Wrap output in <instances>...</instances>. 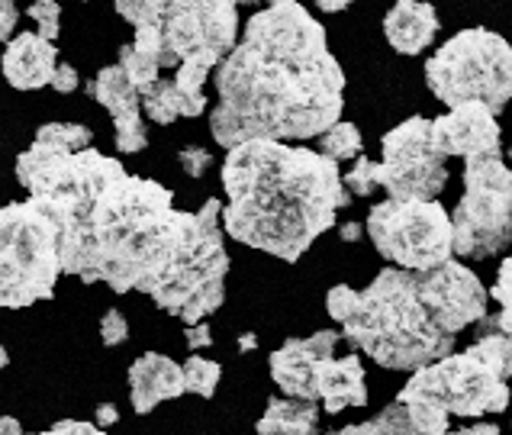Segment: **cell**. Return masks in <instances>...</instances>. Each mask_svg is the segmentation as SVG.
I'll list each match as a JSON object with an SVG mask.
<instances>
[{
	"label": "cell",
	"instance_id": "cell-1",
	"mask_svg": "<svg viewBox=\"0 0 512 435\" xmlns=\"http://www.w3.org/2000/svg\"><path fill=\"white\" fill-rule=\"evenodd\" d=\"M17 181L58 229L62 274L116 294L136 290L187 326L223 307L229 255L216 197L187 213L165 184L110 155L39 139L17 158Z\"/></svg>",
	"mask_w": 512,
	"mask_h": 435
},
{
	"label": "cell",
	"instance_id": "cell-2",
	"mask_svg": "<svg viewBox=\"0 0 512 435\" xmlns=\"http://www.w3.org/2000/svg\"><path fill=\"white\" fill-rule=\"evenodd\" d=\"M216 145L303 142L329 133L345 107V75L310 10L281 0L258 10L216 68Z\"/></svg>",
	"mask_w": 512,
	"mask_h": 435
},
{
	"label": "cell",
	"instance_id": "cell-3",
	"mask_svg": "<svg viewBox=\"0 0 512 435\" xmlns=\"http://www.w3.org/2000/svg\"><path fill=\"white\" fill-rule=\"evenodd\" d=\"M223 187L226 207L219 226L226 236L290 265L335 226V213L351 207L339 165L287 142H245L229 149Z\"/></svg>",
	"mask_w": 512,
	"mask_h": 435
},
{
	"label": "cell",
	"instance_id": "cell-4",
	"mask_svg": "<svg viewBox=\"0 0 512 435\" xmlns=\"http://www.w3.org/2000/svg\"><path fill=\"white\" fill-rule=\"evenodd\" d=\"M487 290L461 261L432 271L384 268L358 290L342 339L390 371H422L455 355V339L487 316Z\"/></svg>",
	"mask_w": 512,
	"mask_h": 435
},
{
	"label": "cell",
	"instance_id": "cell-5",
	"mask_svg": "<svg viewBox=\"0 0 512 435\" xmlns=\"http://www.w3.org/2000/svg\"><path fill=\"white\" fill-rule=\"evenodd\" d=\"M116 13L136 29L129 46L155 58L158 68L200 65L216 71L239 39V7L226 0H123Z\"/></svg>",
	"mask_w": 512,
	"mask_h": 435
},
{
	"label": "cell",
	"instance_id": "cell-6",
	"mask_svg": "<svg viewBox=\"0 0 512 435\" xmlns=\"http://www.w3.org/2000/svg\"><path fill=\"white\" fill-rule=\"evenodd\" d=\"M426 84L451 110L480 104L503 113L512 100V46L484 26L464 29L426 62Z\"/></svg>",
	"mask_w": 512,
	"mask_h": 435
},
{
	"label": "cell",
	"instance_id": "cell-7",
	"mask_svg": "<svg viewBox=\"0 0 512 435\" xmlns=\"http://www.w3.org/2000/svg\"><path fill=\"white\" fill-rule=\"evenodd\" d=\"M62 258L58 229L36 200L0 210V307L23 310L55 294Z\"/></svg>",
	"mask_w": 512,
	"mask_h": 435
},
{
	"label": "cell",
	"instance_id": "cell-8",
	"mask_svg": "<svg viewBox=\"0 0 512 435\" xmlns=\"http://www.w3.org/2000/svg\"><path fill=\"white\" fill-rule=\"evenodd\" d=\"M512 242V171L500 155H477L464 165V197L451 213L455 255L484 261Z\"/></svg>",
	"mask_w": 512,
	"mask_h": 435
},
{
	"label": "cell",
	"instance_id": "cell-9",
	"mask_svg": "<svg viewBox=\"0 0 512 435\" xmlns=\"http://www.w3.org/2000/svg\"><path fill=\"white\" fill-rule=\"evenodd\" d=\"M364 232L374 249L400 271H432L455 255L451 213L435 200H384L374 203Z\"/></svg>",
	"mask_w": 512,
	"mask_h": 435
},
{
	"label": "cell",
	"instance_id": "cell-10",
	"mask_svg": "<svg viewBox=\"0 0 512 435\" xmlns=\"http://www.w3.org/2000/svg\"><path fill=\"white\" fill-rule=\"evenodd\" d=\"M384 162H374V184L390 200H435L448 184L445 155L435 149L432 120L413 116L393 126L380 142Z\"/></svg>",
	"mask_w": 512,
	"mask_h": 435
},
{
	"label": "cell",
	"instance_id": "cell-11",
	"mask_svg": "<svg viewBox=\"0 0 512 435\" xmlns=\"http://www.w3.org/2000/svg\"><path fill=\"white\" fill-rule=\"evenodd\" d=\"M406 394L429 397L455 416L503 413L509 406V384L496 374L474 348L461 355H448L435 365L416 371L403 387Z\"/></svg>",
	"mask_w": 512,
	"mask_h": 435
},
{
	"label": "cell",
	"instance_id": "cell-12",
	"mask_svg": "<svg viewBox=\"0 0 512 435\" xmlns=\"http://www.w3.org/2000/svg\"><path fill=\"white\" fill-rule=\"evenodd\" d=\"M87 94H91L100 107L113 116V142L116 152L123 155H136L149 145V133H145V120H142V100L139 91L129 78L123 75L120 65H107L100 68V75L87 84Z\"/></svg>",
	"mask_w": 512,
	"mask_h": 435
},
{
	"label": "cell",
	"instance_id": "cell-13",
	"mask_svg": "<svg viewBox=\"0 0 512 435\" xmlns=\"http://www.w3.org/2000/svg\"><path fill=\"white\" fill-rule=\"evenodd\" d=\"M339 332L332 329H319L310 339H287L277 352H271L268 365L274 384L284 390L287 400H306L316 403V390H313V368L316 361L332 358L335 345H339Z\"/></svg>",
	"mask_w": 512,
	"mask_h": 435
},
{
	"label": "cell",
	"instance_id": "cell-14",
	"mask_svg": "<svg viewBox=\"0 0 512 435\" xmlns=\"http://www.w3.org/2000/svg\"><path fill=\"white\" fill-rule=\"evenodd\" d=\"M432 139L445 158L500 155V126H496V116L480 104H464L442 120H432Z\"/></svg>",
	"mask_w": 512,
	"mask_h": 435
},
{
	"label": "cell",
	"instance_id": "cell-15",
	"mask_svg": "<svg viewBox=\"0 0 512 435\" xmlns=\"http://www.w3.org/2000/svg\"><path fill=\"white\" fill-rule=\"evenodd\" d=\"M126 381H129V400H133V410L139 416L152 413L158 403L178 400L181 394H187L181 365L162 352L139 355L133 365H129Z\"/></svg>",
	"mask_w": 512,
	"mask_h": 435
},
{
	"label": "cell",
	"instance_id": "cell-16",
	"mask_svg": "<svg viewBox=\"0 0 512 435\" xmlns=\"http://www.w3.org/2000/svg\"><path fill=\"white\" fill-rule=\"evenodd\" d=\"M4 78L17 91H39L52 84V75L58 68V49L55 42H46L36 33H20L7 42L4 49Z\"/></svg>",
	"mask_w": 512,
	"mask_h": 435
},
{
	"label": "cell",
	"instance_id": "cell-17",
	"mask_svg": "<svg viewBox=\"0 0 512 435\" xmlns=\"http://www.w3.org/2000/svg\"><path fill=\"white\" fill-rule=\"evenodd\" d=\"M316 400H323L326 413H342L348 406H368V384H364V365L351 352L345 358H323L313 368Z\"/></svg>",
	"mask_w": 512,
	"mask_h": 435
},
{
	"label": "cell",
	"instance_id": "cell-18",
	"mask_svg": "<svg viewBox=\"0 0 512 435\" xmlns=\"http://www.w3.org/2000/svg\"><path fill=\"white\" fill-rule=\"evenodd\" d=\"M438 33V13L432 4H413V0H400L393 4L384 17V36L390 49L400 55H419L432 46Z\"/></svg>",
	"mask_w": 512,
	"mask_h": 435
},
{
	"label": "cell",
	"instance_id": "cell-19",
	"mask_svg": "<svg viewBox=\"0 0 512 435\" xmlns=\"http://www.w3.org/2000/svg\"><path fill=\"white\" fill-rule=\"evenodd\" d=\"M255 432L258 435H319V406L306 400L271 397Z\"/></svg>",
	"mask_w": 512,
	"mask_h": 435
},
{
	"label": "cell",
	"instance_id": "cell-20",
	"mask_svg": "<svg viewBox=\"0 0 512 435\" xmlns=\"http://www.w3.org/2000/svg\"><path fill=\"white\" fill-rule=\"evenodd\" d=\"M335 435H429V432H422L416 426V419L409 416L406 403L393 400L380 416L368 419V423H358V426H345Z\"/></svg>",
	"mask_w": 512,
	"mask_h": 435
},
{
	"label": "cell",
	"instance_id": "cell-21",
	"mask_svg": "<svg viewBox=\"0 0 512 435\" xmlns=\"http://www.w3.org/2000/svg\"><path fill=\"white\" fill-rule=\"evenodd\" d=\"M487 297H493L500 303V313L496 316H484L480 319V329H493V332H503V336H512V258H506L500 265V274H496V284Z\"/></svg>",
	"mask_w": 512,
	"mask_h": 435
},
{
	"label": "cell",
	"instance_id": "cell-22",
	"mask_svg": "<svg viewBox=\"0 0 512 435\" xmlns=\"http://www.w3.org/2000/svg\"><path fill=\"white\" fill-rule=\"evenodd\" d=\"M471 348L487 361L496 374L503 377V381H509V377H512V336H503V332L477 326V342Z\"/></svg>",
	"mask_w": 512,
	"mask_h": 435
},
{
	"label": "cell",
	"instance_id": "cell-23",
	"mask_svg": "<svg viewBox=\"0 0 512 435\" xmlns=\"http://www.w3.org/2000/svg\"><path fill=\"white\" fill-rule=\"evenodd\" d=\"M361 149H364V142H361V133L355 123L339 120L329 133L319 136V155L332 158L335 165L345 162V158H361Z\"/></svg>",
	"mask_w": 512,
	"mask_h": 435
},
{
	"label": "cell",
	"instance_id": "cell-24",
	"mask_svg": "<svg viewBox=\"0 0 512 435\" xmlns=\"http://www.w3.org/2000/svg\"><path fill=\"white\" fill-rule=\"evenodd\" d=\"M142 100V110L149 113V120L158 123V126H171L178 120V91H174V84L168 78H158L149 91L139 94Z\"/></svg>",
	"mask_w": 512,
	"mask_h": 435
},
{
	"label": "cell",
	"instance_id": "cell-25",
	"mask_svg": "<svg viewBox=\"0 0 512 435\" xmlns=\"http://www.w3.org/2000/svg\"><path fill=\"white\" fill-rule=\"evenodd\" d=\"M36 139L65 152H84V149H91L94 133H91V126H84V123H46V126H39Z\"/></svg>",
	"mask_w": 512,
	"mask_h": 435
},
{
	"label": "cell",
	"instance_id": "cell-26",
	"mask_svg": "<svg viewBox=\"0 0 512 435\" xmlns=\"http://www.w3.org/2000/svg\"><path fill=\"white\" fill-rule=\"evenodd\" d=\"M181 371H184L187 394H197L203 400H210L216 394V384H219V377H223V368H219L216 361L200 358V355H190L181 365Z\"/></svg>",
	"mask_w": 512,
	"mask_h": 435
},
{
	"label": "cell",
	"instance_id": "cell-27",
	"mask_svg": "<svg viewBox=\"0 0 512 435\" xmlns=\"http://www.w3.org/2000/svg\"><path fill=\"white\" fill-rule=\"evenodd\" d=\"M120 68H123V75L129 78V84H133L139 94H142V91H149V87H152L158 78H162V75H158L162 68H158L155 58L136 52L133 46H123V49H120Z\"/></svg>",
	"mask_w": 512,
	"mask_h": 435
},
{
	"label": "cell",
	"instance_id": "cell-28",
	"mask_svg": "<svg viewBox=\"0 0 512 435\" xmlns=\"http://www.w3.org/2000/svg\"><path fill=\"white\" fill-rule=\"evenodd\" d=\"M342 184H345L348 194L371 197L377 191V184H374V162H371V158L368 155L355 158V168H351L348 174H342Z\"/></svg>",
	"mask_w": 512,
	"mask_h": 435
},
{
	"label": "cell",
	"instance_id": "cell-29",
	"mask_svg": "<svg viewBox=\"0 0 512 435\" xmlns=\"http://www.w3.org/2000/svg\"><path fill=\"white\" fill-rule=\"evenodd\" d=\"M326 310H329V316L335 319V323L345 326L348 319L355 316V310H358V290L348 287V284L332 287L329 294H326Z\"/></svg>",
	"mask_w": 512,
	"mask_h": 435
},
{
	"label": "cell",
	"instance_id": "cell-30",
	"mask_svg": "<svg viewBox=\"0 0 512 435\" xmlns=\"http://www.w3.org/2000/svg\"><path fill=\"white\" fill-rule=\"evenodd\" d=\"M129 339V323H126V316L123 310H116L110 307L104 313V319H100V342H104L107 348H116V345H123Z\"/></svg>",
	"mask_w": 512,
	"mask_h": 435
},
{
	"label": "cell",
	"instance_id": "cell-31",
	"mask_svg": "<svg viewBox=\"0 0 512 435\" xmlns=\"http://www.w3.org/2000/svg\"><path fill=\"white\" fill-rule=\"evenodd\" d=\"M178 162L187 178H203V174L213 168V152L203 149V145H184L178 152Z\"/></svg>",
	"mask_w": 512,
	"mask_h": 435
},
{
	"label": "cell",
	"instance_id": "cell-32",
	"mask_svg": "<svg viewBox=\"0 0 512 435\" xmlns=\"http://www.w3.org/2000/svg\"><path fill=\"white\" fill-rule=\"evenodd\" d=\"M213 71L207 68H200V65H181V68H174V91L178 94H203V84L210 81Z\"/></svg>",
	"mask_w": 512,
	"mask_h": 435
},
{
	"label": "cell",
	"instance_id": "cell-33",
	"mask_svg": "<svg viewBox=\"0 0 512 435\" xmlns=\"http://www.w3.org/2000/svg\"><path fill=\"white\" fill-rule=\"evenodd\" d=\"M20 435H107L104 429H97L94 423H78V419H62L46 432H20Z\"/></svg>",
	"mask_w": 512,
	"mask_h": 435
},
{
	"label": "cell",
	"instance_id": "cell-34",
	"mask_svg": "<svg viewBox=\"0 0 512 435\" xmlns=\"http://www.w3.org/2000/svg\"><path fill=\"white\" fill-rule=\"evenodd\" d=\"M78 84H81V75H78V68H75V65H58V68H55V75H52V91H58V94H75V91H78Z\"/></svg>",
	"mask_w": 512,
	"mask_h": 435
},
{
	"label": "cell",
	"instance_id": "cell-35",
	"mask_svg": "<svg viewBox=\"0 0 512 435\" xmlns=\"http://www.w3.org/2000/svg\"><path fill=\"white\" fill-rule=\"evenodd\" d=\"M17 23H20V7L13 0H0V42H10Z\"/></svg>",
	"mask_w": 512,
	"mask_h": 435
},
{
	"label": "cell",
	"instance_id": "cell-36",
	"mask_svg": "<svg viewBox=\"0 0 512 435\" xmlns=\"http://www.w3.org/2000/svg\"><path fill=\"white\" fill-rule=\"evenodd\" d=\"M184 339H187V348H190V352L197 355L200 348H210V345H213V332H210L207 323H197V326H187Z\"/></svg>",
	"mask_w": 512,
	"mask_h": 435
},
{
	"label": "cell",
	"instance_id": "cell-37",
	"mask_svg": "<svg viewBox=\"0 0 512 435\" xmlns=\"http://www.w3.org/2000/svg\"><path fill=\"white\" fill-rule=\"evenodd\" d=\"M29 17L39 23H58V17H62V4H55V0H39V4H33L26 10Z\"/></svg>",
	"mask_w": 512,
	"mask_h": 435
},
{
	"label": "cell",
	"instance_id": "cell-38",
	"mask_svg": "<svg viewBox=\"0 0 512 435\" xmlns=\"http://www.w3.org/2000/svg\"><path fill=\"white\" fill-rule=\"evenodd\" d=\"M207 110V97L203 94H178V116H187V120H194Z\"/></svg>",
	"mask_w": 512,
	"mask_h": 435
},
{
	"label": "cell",
	"instance_id": "cell-39",
	"mask_svg": "<svg viewBox=\"0 0 512 435\" xmlns=\"http://www.w3.org/2000/svg\"><path fill=\"white\" fill-rule=\"evenodd\" d=\"M116 419H120V410H116L113 403H100V406H97V423H94V426L107 432L110 426H116Z\"/></svg>",
	"mask_w": 512,
	"mask_h": 435
},
{
	"label": "cell",
	"instance_id": "cell-40",
	"mask_svg": "<svg viewBox=\"0 0 512 435\" xmlns=\"http://www.w3.org/2000/svg\"><path fill=\"white\" fill-rule=\"evenodd\" d=\"M445 435H503L496 426H487V423H480V426H471V429H458V432H445Z\"/></svg>",
	"mask_w": 512,
	"mask_h": 435
},
{
	"label": "cell",
	"instance_id": "cell-41",
	"mask_svg": "<svg viewBox=\"0 0 512 435\" xmlns=\"http://www.w3.org/2000/svg\"><path fill=\"white\" fill-rule=\"evenodd\" d=\"M339 236H342L345 242H358V239L364 236V226H361V223H345V226H339Z\"/></svg>",
	"mask_w": 512,
	"mask_h": 435
},
{
	"label": "cell",
	"instance_id": "cell-42",
	"mask_svg": "<svg viewBox=\"0 0 512 435\" xmlns=\"http://www.w3.org/2000/svg\"><path fill=\"white\" fill-rule=\"evenodd\" d=\"M23 426H20V419H13V416H0V435H20Z\"/></svg>",
	"mask_w": 512,
	"mask_h": 435
},
{
	"label": "cell",
	"instance_id": "cell-43",
	"mask_svg": "<svg viewBox=\"0 0 512 435\" xmlns=\"http://www.w3.org/2000/svg\"><path fill=\"white\" fill-rule=\"evenodd\" d=\"M258 348V339L252 336V332H245V336L239 339V352H255Z\"/></svg>",
	"mask_w": 512,
	"mask_h": 435
},
{
	"label": "cell",
	"instance_id": "cell-44",
	"mask_svg": "<svg viewBox=\"0 0 512 435\" xmlns=\"http://www.w3.org/2000/svg\"><path fill=\"white\" fill-rule=\"evenodd\" d=\"M319 10H323V13H342V10H348V4H345V0H339V4H335V0H332V4H329V0H323Z\"/></svg>",
	"mask_w": 512,
	"mask_h": 435
},
{
	"label": "cell",
	"instance_id": "cell-45",
	"mask_svg": "<svg viewBox=\"0 0 512 435\" xmlns=\"http://www.w3.org/2000/svg\"><path fill=\"white\" fill-rule=\"evenodd\" d=\"M10 365V355H7V348L0 345V368H7Z\"/></svg>",
	"mask_w": 512,
	"mask_h": 435
},
{
	"label": "cell",
	"instance_id": "cell-46",
	"mask_svg": "<svg viewBox=\"0 0 512 435\" xmlns=\"http://www.w3.org/2000/svg\"><path fill=\"white\" fill-rule=\"evenodd\" d=\"M509 158H512V152H509Z\"/></svg>",
	"mask_w": 512,
	"mask_h": 435
}]
</instances>
